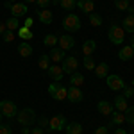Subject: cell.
Instances as JSON below:
<instances>
[{"mask_svg":"<svg viewBox=\"0 0 134 134\" xmlns=\"http://www.w3.org/2000/svg\"><path fill=\"white\" fill-rule=\"evenodd\" d=\"M43 45H47V47H57V36L47 34V36L43 38Z\"/></svg>","mask_w":134,"mask_h":134,"instance_id":"cell-28","label":"cell"},{"mask_svg":"<svg viewBox=\"0 0 134 134\" xmlns=\"http://www.w3.org/2000/svg\"><path fill=\"white\" fill-rule=\"evenodd\" d=\"M118 57L122 59V61H131L134 57V48L131 47V45H127V47H124L122 50L118 52Z\"/></svg>","mask_w":134,"mask_h":134,"instance_id":"cell-17","label":"cell"},{"mask_svg":"<svg viewBox=\"0 0 134 134\" xmlns=\"http://www.w3.org/2000/svg\"><path fill=\"white\" fill-rule=\"evenodd\" d=\"M107 36H109V41L113 45H122L125 40V31H124V27H120V25H111Z\"/></svg>","mask_w":134,"mask_h":134,"instance_id":"cell-2","label":"cell"},{"mask_svg":"<svg viewBox=\"0 0 134 134\" xmlns=\"http://www.w3.org/2000/svg\"><path fill=\"white\" fill-rule=\"evenodd\" d=\"M32 21H34V20H32L31 16H27V18H25V21H23V27H27V29H31V27H32Z\"/></svg>","mask_w":134,"mask_h":134,"instance_id":"cell-42","label":"cell"},{"mask_svg":"<svg viewBox=\"0 0 134 134\" xmlns=\"http://www.w3.org/2000/svg\"><path fill=\"white\" fill-rule=\"evenodd\" d=\"M122 25L125 32H134V13H129V16H125Z\"/></svg>","mask_w":134,"mask_h":134,"instance_id":"cell-20","label":"cell"},{"mask_svg":"<svg viewBox=\"0 0 134 134\" xmlns=\"http://www.w3.org/2000/svg\"><path fill=\"white\" fill-rule=\"evenodd\" d=\"M38 20L41 21L43 25H50L52 21H54V14L48 9H40L38 11Z\"/></svg>","mask_w":134,"mask_h":134,"instance_id":"cell-14","label":"cell"},{"mask_svg":"<svg viewBox=\"0 0 134 134\" xmlns=\"http://www.w3.org/2000/svg\"><path fill=\"white\" fill-rule=\"evenodd\" d=\"M84 95L81 91V88H77V86H70L68 88V93H66V100H70L72 104H79L82 102Z\"/></svg>","mask_w":134,"mask_h":134,"instance_id":"cell-10","label":"cell"},{"mask_svg":"<svg viewBox=\"0 0 134 134\" xmlns=\"http://www.w3.org/2000/svg\"><path fill=\"white\" fill-rule=\"evenodd\" d=\"M0 134H13V129H11V125H7V124H0Z\"/></svg>","mask_w":134,"mask_h":134,"instance_id":"cell-38","label":"cell"},{"mask_svg":"<svg viewBox=\"0 0 134 134\" xmlns=\"http://www.w3.org/2000/svg\"><path fill=\"white\" fill-rule=\"evenodd\" d=\"M57 45H59V48H63V50H72L73 47H75V40H73L70 34H64V36H61V38H57Z\"/></svg>","mask_w":134,"mask_h":134,"instance_id":"cell-11","label":"cell"},{"mask_svg":"<svg viewBox=\"0 0 134 134\" xmlns=\"http://www.w3.org/2000/svg\"><path fill=\"white\" fill-rule=\"evenodd\" d=\"M14 36H16V32H14V31H5L0 38H2L5 43H11V41H14Z\"/></svg>","mask_w":134,"mask_h":134,"instance_id":"cell-33","label":"cell"},{"mask_svg":"<svg viewBox=\"0 0 134 134\" xmlns=\"http://www.w3.org/2000/svg\"><path fill=\"white\" fill-rule=\"evenodd\" d=\"M0 113H2V116H5V118H14L16 113H18L16 104L13 102V100H2L0 102Z\"/></svg>","mask_w":134,"mask_h":134,"instance_id":"cell-7","label":"cell"},{"mask_svg":"<svg viewBox=\"0 0 134 134\" xmlns=\"http://www.w3.org/2000/svg\"><path fill=\"white\" fill-rule=\"evenodd\" d=\"M48 93H50L52 98H55V100H64L66 98V93H68V88L64 86V84L61 82H52L50 86H48Z\"/></svg>","mask_w":134,"mask_h":134,"instance_id":"cell-3","label":"cell"},{"mask_svg":"<svg viewBox=\"0 0 134 134\" xmlns=\"http://www.w3.org/2000/svg\"><path fill=\"white\" fill-rule=\"evenodd\" d=\"M16 34L20 36L21 40H32V32H31V29H27V27H23V25H21L20 29L16 31Z\"/></svg>","mask_w":134,"mask_h":134,"instance_id":"cell-27","label":"cell"},{"mask_svg":"<svg viewBox=\"0 0 134 134\" xmlns=\"http://www.w3.org/2000/svg\"><path fill=\"white\" fill-rule=\"evenodd\" d=\"M132 88H134V81H132Z\"/></svg>","mask_w":134,"mask_h":134,"instance_id":"cell-50","label":"cell"},{"mask_svg":"<svg viewBox=\"0 0 134 134\" xmlns=\"http://www.w3.org/2000/svg\"><path fill=\"white\" fill-rule=\"evenodd\" d=\"M131 47L134 48V32H132V38H131Z\"/></svg>","mask_w":134,"mask_h":134,"instance_id":"cell-47","label":"cell"},{"mask_svg":"<svg viewBox=\"0 0 134 134\" xmlns=\"http://www.w3.org/2000/svg\"><path fill=\"white\" fill-rule=\"evenodd\" d=\"M107 132H109V131H107V127H105V125H100V127L95 131V134H107Z\"/></svg>","mask_w":134,"mask_h":134,"instance_id":"cell-40","label":"cell"},{"mask_svg":"<svg viewBox=\"0 0 134 134\" xmlns=\"http://www.w3.org/2000/svg\"><path fill=\"white\" fill-rule=\"evenodd\" d=\"M0 124H2V113H0Z\"/></svg>","mask_w":134,"mask_h":134,"instance_id":"cell-49","label":"cell"},{"mask_svg":"<svg viewBox=\"0 0 134 134\" xmlns=\"http://www.w3.org/2000/svg\"><path fill=\"white\" fill-rule=\"evenodd\" d=\"M105 79H107V88L113 90V91H122L125 86H127L120 75H107Z\"/></svg>","mask_w":134,"mask_h":134,"instance_id":"cell-8","label":"cell"},{"mask_svg":"<svg viewBox=\"0 0 134 134\" xmlns=\"http://www.w3.org/2000/svg\"><path fill=\"white\" fill-rule=\"evenodd\" d=\"M97 48V41L95 40H86L82 45V52H84V57H88V55H91L93 52Z\"/></svg>","mask_w":134,"mask_h":134,"instance_id":"cell-18","label":"cell"},{"mask_svg":"<svg viewBox=\"0 0 134 134\" xmlns=\"http://www.w3.org/2000/svg\"><path fill=\"white\" fill-rule=\"evenodd\" d=\"M114 109H116V111H120V113H125V111L129 109V102H127V98H125L124 95L114 98Z\"/></svg>","mask_w":134,"mask_h":134,"instance_id":"cell-16","label":"cell"},{"mask_svg":"<svg viewBox=\"0 0 134 134\" xmlns=\"http://www.w3.org/2000/svg\"><path fill=\"white\" fill-rule=\"evenodd\" d=\"M88 16H90V23H91L93 27H100V25H102V16H100V14L91 13V14H88Z\"/></svg>","mask_w":134,"mask_h":134,"instance_id":"cell-29","label":"cell"},{"mask_svg":"<svg viewBox=\"0 0 134 134\" xmlns=\"http://www.w3.org/2000/svg\"><path fill=\"white\" fill-rule=\"evenodd\" d=\"M5 27H7V31H18L20 29V23H18V18H14V16H11L9 20L5 21Z\"/></svg>","mask_w":134,"mask_h":134,"instance_id":"cell-26","label":"cell"},{"mask_svg":"<svg viewBox=\"0 0 134 134\" xmlns=\"http://www.w3.org/2000/svg\"><path fill=\"white\" fill-rule=\"evenodd\" d=\"M38 64H40L41 70H48V68H50V57H48V55H41L40 61H38Z\"/></svg>","mask_w":134,"mask_h":134,"instance_id":"cell-32","label":"cell"},{"mask_svg":"<svg viewBox=\"0 0 134 134\" xmlns=\"http://www.w3.org/2000/svg\"><path fill=\"white\" fill-rule=\"evenodd\" d=\"M23 4H36V0H23Z\"/></svg>","mask_w":134,"mask_h":134,"instance_id":"cell-46","label":"cell"},{"mask_svg":"<svg viewBox=\"0 0 134 134\" xmlns=\"http://www.w3.org/2000/svg\"><path fill=\"white\" fill-rule=\"evenodd\" d=\"M70 82H72V86H77V88H81L84 84V75L82 73H79V72H75L70 75Z\"/></svg>","mask_w":134,"mask_h":134,"instance_id":"cell-25","label":"cell"},{"mask_svg":"<svg viewBox=\"0 0 134 134\" xmlns=\"http://www.w3.org/2000/svg\"><path fill=\"white\" fill-rule=\"evenodd\" d=\"M95 61H93V57L91 55H88V57H84V68L86 70H95Z\"/></svg>","mask_w":134,"mask_h":134,"instance_id":"cell-34","label":"cell"},{"mask_svg":"<svg viewBox=\"0 0 134 134\" xmlns=\"http://www.w3.org/2000/svg\"><path fill=\"white\" fill-rule=\"evenodd\" d=\"M40 127H47V129H48V118H45V116H41V118H40Z\"/></svg>","mask_w":134,"mask_h":134,"instance_id":"cell-39","label":"cell"},{"mask_svg":"<svg viewBox=\"0 0 134 134\" xmlns=\"http://www.w3.org/2000/svg\"><path fill=\"white\" fill-rule=\"evenodd\" d=\"M124 97H125V98L134 97V88H132V86H125V88H124Z\"/></svg>","mask_w":134,"mask_h":134,"instance_id":"cell-37","label":"cell"},{"mask_svg":"<svg viewBox=\"0 0 134 134\" xmlns=\"http://www.w3.org/2000/svg\"><path fill=\"white\" fill-rule=\"evenodd\" d=\"M16 120H18V124L21 127H29L36 122V113H34V109L31 107H25V109H21L16 113Z\"/></svg>","mask_w":134,"mask_h":134,"instance_id":"cell-1","label":"cell"},{"mask_svg":"<svg viewBox=\"0 0 134 134\" xmlns=\"http://www.w3.org/2000/svg\"><path fill=\"white\" fill-rule=\"evenodd\" d=\"M114 134H129L125 129H122V127H118V129H114Z\"/></svg>","mask_w":134,"mask_h":134,"instance_id":"cell-43","label":"cell"},{"mask_svg":"<svg viewBox=\"0 0 134 134\" xmlns=\"http://www.w3.org/2000/svg\"><path fill=\"white\" fill-rule=\"evenodd\" d=\"M124 114H125V122H129V124L134 125V107H129Z\"/></svg>","mask_w":134,"mask_h":134,"instance_id":"cell-35","label":"cell"},{"mask_svg":"<svg viewBox=\"0 0 134 134\" xmlns=\"http://www.w3.org/2000/svg\"><path fill=\"white\" fill-rule=\"evenodd\" d=\"M7 31V27H5V23H0V36L4 34V32Z\"/></svg>","mask_w":134,"mask_h":134,"instance_id":"cell-44","label":"cell"},{"mask_svg":"<svg viewBox=\"0 0 134 134\" xmlns=\"http://www.w3.org/2000/svg\"><path fill=\"white\" fill-rule=\"evenodd\" d=\"M109 116H111V124H113V125H122V124H125V114L120 113V111H113Z\"/></svg>","mask_w":134,"mask_h":134,"instance_id":"cell-24","label":"cell"},{"mask_svg":"<svg viewBox=\"0 0 134 134\" xmlns=\"http://www.w3.org/2000/svg\"><path fill=\"white\" fill-rule=\"evenodd\" d=\"M21 132H23V134H31V129H29V127H23Z\"/></svg>","mask_w":134,"mask_h":134,"instance_id":"cell-45","label":"cell"},{"mask_svg":"<svg viewBox=\"0 0 134 134\" xmlns=\"http://www.w3.org/2000/svg\"><path fill=\"white\" fill-rule=\"evenodd\" d=\"M63 27H64V31H68V32H77L81 29V18L77 14H68L63 20Z\"/></svg>","mask_w":134,"mask_h":134,"instance_id":"cell-5","label":"cell"},{"mask_svg":"<svg viewBox=\"0 0 134 134\" xmlns=\"http://www.w3.org/2000/svg\"><path fill=\"white\" fill-rule=\"evenodd\" d=\"M5 2H7V4H14L16 0H5Z\"/></svg>","mask_w":134,"mask_h":134,"instance_id":"cell-48","label":"cell"},{"mask_svg":"<svg viewBox=\"0 0 134 134\" xmlns=\"http://www.w3.org/2000/svg\"><path fill=\"white\" fill-rule=\"evenodd\" d=\"M7 9L11 11V14L14 16V18H20V16H25L27 14V11H29V7H27V4H23V2H14V4H4Z\"/></svg>","mask_w":134,"mask_h":134,"instance_id":"cell-6","label":"cell"},{"mask_svg":"<svg viewBox=\"0 0 134 134\" xmlns=\"http://www.w3.org/2000/svg\"><path fill=\"white\" fill-rule=\"evenodd\" d=\"M18 54H20L21 57H31L32 55V47L27 41H21L20 45H18Z\"/></svg>","mask_w":134,"mask_h":134,"instance_id":"cell-21","label":"cell"},{"mask_svg":"<svg viewBox=\"0 0 134 134\" xmlns=\"http://www.w3.org/2000/svg\"><path fill=\"white\" fill-rule=\"evenodd\" d=\"M50 4H52V0H36V5H38L40 9H47Z\"/></svg>","mask_w":134,"mask_h":134,"instance_id":"cell-36","label":"cell"},{"mask_svg":"<svg viewBox=\"0 0 134 134\" xmlns=\"http://www.w3.org/2000/svg\"><path fill=\"white\" fill-rule=\"evenodd\" d=\"M93 72H95L97 77H107V75H109V66H107V63H100V64L95 66Z\"/></svg>","mask_w":134,"mask_h":134,"instance_id":"cell-23","label":"cell"},{"mask_svg":"<svg viewBox=\"0 0 134 134\" xmlns=\"http://www.w3.org/2000/svg\"><path fill=\"white\" fill-rule=\"evenodd\" d=\"M47 72H48V77H50L54 82H61L63 75H64V72H63V68H61V64H52Z\"/></svg>","mask_w":134,"mask_h":134,"instance_id":"cell-12","label":"cell"},{"mask_svg":"<svg viewBox=\"0 0 134 134\" xmlns=\"http://www.w3.org/2000/svg\"><path fill=\"white\" fill-rule=\"evenodd\" d=\"M59 5L66 11H72L75 5H77V0H59Z\"/></svg>","mask_w":134,"mask_h":134,"instance_id":"cell-30","label":"cell"},{"mask_svg":"<svg viewBox=\"0 0 134 134\" xmlns=\"http://www.w3.org/2000/svg\"><path fill=\"white\" fill-rule=\"evenodd\" d=\"M66 118L64 114H57V116H52L48 120V131H63L66 127Z\"/></svg>","mask_w":134,"mask_h":134,"instance_id":"cell-9","label":"cell"},{"mask_svg":"<svg viewBox=\"0 0 134 134\" xmlns=\"http://www.w3.org/2000/svg\"><path fill=\"white\" fill-rule=\"evenodd\" d=\"M31 134H45V131L38 125V127H32V129H31Z\"/></svg>","mask_w":134,"mask_h":134,"instance_id":"cell-41","label":"cell"},{"mask_svg":"<svg viewBox=\"0 0 134 134\" xmlns=\"http://www.w3.org/2000/svg\"><path fill=\"white\" fill-rule=\"evenodd\" d=\"M61 68L66 75H72V73H75L77 68H79V59H77L75 55H66L61 61Z\"/></svg>","mask_w":134,"mask_h":134,"instance_id":"cell-4","label":"cell"},{"mask_svg":"<svg viewBox=\"0 0 134 134\" xmlns=\"http://www.w3.org/2000/svg\"><path fill=\"white\" fill-rule=\"evenodd\" d=\"M64 131L66 134H82V125L79 122H72V124H66Z\"/></svg>","mask_w":134,"mask_h":134,"instance_id":"cell-22","label":"cell"},{"mask_svg":"<svg viewBox=\"0 0 134 134\" xmlns=\"http://www.w3.org/2000/svg\"><path fill=\"white\" fill-rule=\"evenodd\" d=\"M48 57H50V61L54 63V64H57V63H61L64 57H66V54H64V50L63 48H57V47H52L50 54H48Z\"/></svg>","mask_w":134,"mask_h":134,"instance_id":"cell-13","label":"cell"},{"mask_svg":"<svg viewBox=\"0 0 134 134\" xmlns=\"http://www.w3.org/2000/svg\"><path fill=\"white\" fill-rule=\"evenodd\" d=\"M114 7L118 11H127L131 7V4H129V0H114Z\"/></svg>","mask_w":134,"mask_h":134,"instance_id":"cell-31","label":"cell"},{"mask_svg":"<svg viewBox=\"0 0 134 134\" xmlns=\"http://www.w3.org/2000/svg\"><path fill=\"white\" fill-rule=\"evenodd\" d=\"M97 107H98L100 114H104V116H109V114L113 113V105L107 102V100H100V102L97 104Z\"/></svg>","mask_w":134,"mask_h":134,"instance_id":"cell-19","label":"cell"},{"mask_svg":"<svg viewBox=\"0 0 134 134\" xmlns=\"http://www.w3.org/2000/svg\"><path fill=\"white\" fill-rule=\"evenodd\" d=\"M77 5H79V9L84 11L86 14L95 13V2H93V0H77Z\"/></svg>","mask_w":134,"mask_h":134,"instance_id":"cell-15","label":"cell"}]
</instances>
